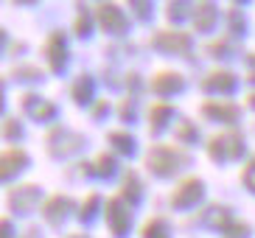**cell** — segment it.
<instances>
[]
</instances>
